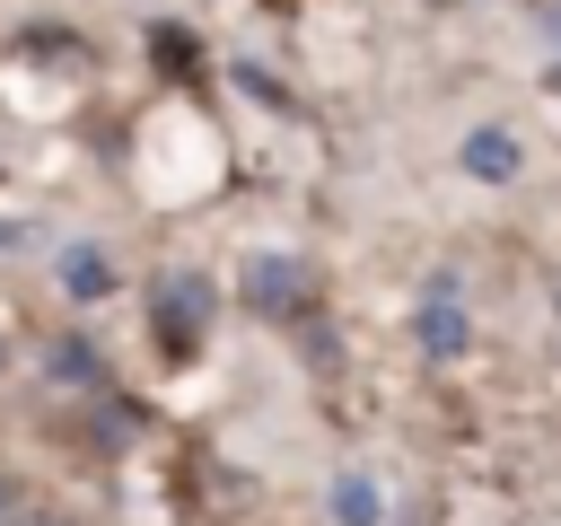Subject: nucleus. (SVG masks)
<instances>
[{
	"mask_svg": "<svg viewBox=\"0 0 561 526\" xmlns=\"http://www.w3.org/2000/svg\"><path fill=\"white\" fill-rule=\"evenodd\" d=\"M149 333H158L167 359H193V351L210 342V272H193V263L158 272V289H149Z\"/></svg>",
	"mask_w": 561,
	"mask_h": 526,
	"instance_id": "nucleus-1",
	"label": "nucleus"
},
{
	"mask_svg": "<svg viewBox=\"0 0 561 526\" xmlns=\"http://www.w3.org/2000/svg\"><path fill=\"white\" fill-rule=\"evenodd\" d=\"M237 289H245L254 316H307V307H316V272H307L298 254H254Z\"/></svg>",
	"mask_w": 561,
	"mask_h": 526,
	"instance_id": "nucleus-2",
	"label": "nucleus"
},
{
	"mask_svg": "<svg viewBox=\"0 0 561 526\" xmlns=\"http://www.w3.org/2000/svg\"><path fill=\"white\" fill-rule=\"evenodd\" d=\"M465 333H473V324H465V298H456V281L438 272V281L421 289V351H430V359H456Z\"/></svg>",
	"mask_w": 561,
	"mask_h": 526,
	"instance_id": "nucleus-3",
	"label": "nucleus"
},
{
	"mask_svg": "<svg viewBox=\"0 0 561 526\" xmlns=\"http://www.w3.org/2000/svg\"><path fill=\"white\" fill-rule=\"evenodd\" d=\"M44 377L70 386V395H105V386H114V377H105V351H96L88 333H53V342H44Z\"/></svg>",
	"mask_w": 561,
	"mask_h": 526,
	"instance_id": "nucleus-4",
	"label": "nucleus"
},
{
	"mask_svg": "<svg viewBox=\"0 0 561 526\" xmlns=\"http://www.w3.org/2000/svg\"><path fill=\"white\" fill-rule=\"evenodd\" d=\"M465 175H482V184H508V175H517V132H500V123L465 132Z\"/></svg>",
	"mask_w": 561,
	"mask_h": 526,
	"instance_id": "nucleus-5",
	"label": "nucleus"
},
{
	"mask_svg": "<svg viewBox=\"0 0 561 526\" xmlns=\"http://www.w3.org/2000/svg\"><path fill=\"white\" fill-rule=\"evenodd\" d=\"M324 508H333V526H386V491H377L368 473H333Z\"/></svg>",
	"mask_w": 561,
	"mask_h": 526,
	"instance_id": "nucleus-6",
	"label": "nucleus"
},
{
	"mask_svg": "<svg viewBox=\"0 0 561 526\" xmlns=\"http://www.w3.org/2000/svg\"><path fill=\"white\" fill-rule=\"evenodd\" d=\"M149 61H158L167 79H193V70H202V44H193L175 18H158V26H149Z\"/></svg>",
	"mask_w": 561,
	"mask_h": 526,
	"instance_id": "nucleus-7",
	"label": "nucleus"
},
{
	"mask_svg": "<svg viewBox=\"0 0 561 526\" xmlns=\"http://www.w3.org/2000/svg\"><path fill=\"white\" fill-rule=\"evenodd\" d=\"M105 281H114V272H105L96 245H70V254H61V289H70V298H105Z\"/></svg>",
	"mask_w": 561,
	"mask_h": 526,
	"instance_id": "nucleus-8",
	"label": "nucleus"
},
{
	"mask_svg": "<svg viewBox=\"0 0 561 526\" xmlns=\"http://www.w3.org/2000/svg\"><path fill=\"white\" fill-rule=\"evenodd\" d=\"M237 88H245L254 105H280V96H289V88H280V79L263 70V61H237Z\"/></svg>",
	"mask_w": 561,
	"mask_h": 526,
	"instance_id": "nucleus-9",
	"label": "nucleus"
},
{
	"mask_svg": "<svg viewBox=\"0 0 561 526\" xmlns=\"http://www.w3.org/2000/svg\"><path fill=\"white\" fill-rule=\"evenodd\" d=\"M18 517H26V508H18V491L0 482V526H18Z\"/></svg>",
	"mask_w": 561,
	"mask_h": 526,
	"instance_id": "nucleus-10",
	"label": "nucleus"
},
{
	"mask_svg": "<svg viewBox=\"0 0 561 526\" xmlns=\"http://www.w3.org/2000/svg\"><path fill=\"white\" fill-rule=\"evenodd\" d=\"M18 526H70V517H53V508H26V517H18Z\"/></svg>",
	"mask_w": 561,
	"mask_h": 526,
	"instance_id": "nucleus-11",
	"label": "nucleus"
},
{
	"mask_svg": "<svg viewBox=\"0 0 561 526\" xmlns=\"http://www.w3.org/2000/svg\"><path fill=\"white\" fill-rule=\"evenodd\" d=\"M18 237H26V228H18V219H0V254H9V245H18Z\"/></svg>",
	"mask_w": 561,
	"mask_h": 526,
	"instance_id": "nucleus-12",
	"label": "nucleus"
},
{
	"mask_svg": "<svg viewBox=\"0 0 561 526\" xmlns=\"http://www.w3.org/2000/svg\"><path fill=\"white\" fill-rule=\"evenodd\" d=\"M0 368H9V342H0Z\"/></svg>",
	"mask_w": 561,
	"mask_h": 526,
	"instance_id": "nucleus-13",
	"label": "nucleus"
}]
</instances>
